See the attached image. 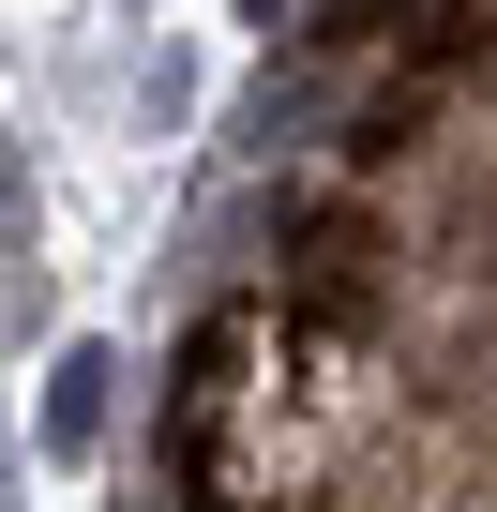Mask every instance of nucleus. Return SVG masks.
<instances>
[{"instance_id": "f257e3e1", "label": "nucleus", "mask_w": 497, "mask_h": 512, "mask_svg": "<svg viewBox=\"0 0 497 512\" xmlns=\"http://www.w3.org/2000/svg\"><path fill=\"white\" fill-rule=\"evenodd\" d=\"M362 302H377V226H362V211H317V226H302V317L362 332Z\"/></svg>"}, {"instance_id": "f03ea898", "label": "nucleus", "mask_w": 497, "mask_h": 512, "mask_svg": "<svg viewBox=\"0 0 497 512\" xmlns=\"http://www.w3.org/2000/svg\"><path fill=\"white\" fill-rule=\"evenodd\" d=\"M106 392H121V347H61V362H46V422H31L46 467H91V452H106Z\"/></svg>"}, {"instance_id": "7ed1b4c3", "label": "nucleus", "mask_w": 497, "mask_h": 512, "mask_svg": "<svg viewBox=\"0 0 497 512\" xmlns=\"http://www.w3.org/2000/svg\"><path fill=\"white\" fill-rule=\"evenodd\" d=\"M392 16H407V0H317V16H302V31H317V46H377Z\"/></svg>"}, {"instance_id": "20e7f679", "label": "nucleus", "mask_w": 497, "mask_h": 512, "mask_svg": "<svg viewBox=\"0 0 497 512\" xmlns=\"http://www.w3.org/2000/svg\"><path fill=\"white\" fill-rule=\"evenodd\" d=\"M497 31V0H437V46H482Z\"/></svg>"}, {"instance_id": "39448f33", "label": "nucleus", "mask_w": 497, "mask_h": 512, "mask_svg": "<svg viewBox=\"0 0 497 512\" xmlns=\"http://www.w3.org/2000/svg\"><path fill=\"white\" fill-rule=\"evenodd\" d=\"M31 226V181H16V136H0V241Z\"/></svg>"}, {"instance_id": "423d86ee", "label": "nucleus", "mask_w": 497, "mask_h": 512, "mask_svg": "<svg viewBox=\"0 0 497 512\" xmlns=\"http://www.w3.org/2000/svg\"><path fill=\"white\" fill-rule=\"evenodd\" d=\"M257 16H287V0H257Z\"/></svg>"}]
</instances>
